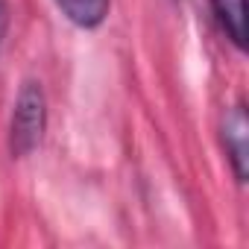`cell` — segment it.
Instances as JSON below:
<instances>
[{"label":"cell","mask_w":249,"mask_h":249,"mask_svg":"<svg viewBox=\"0 0 249 249\" xmlns=\"http://www.w3.org/2000/svg\"><path fill=\"white\" fill-rule=\"evenodd\" d=\"M6 33H9V0H0V53L6 44Z\"/></svg>","instance_id":"5"},{"label":"cell","mask_w":249,"mask_h":249,"mask_svg":"<svg viewBox=\"0 0 249 249\" xmlns=\"http://www.w3.org/2000/svg\"><path fill=\"white\" fill-rule=\"evenodd\" d=\"M211 9L226 38L237 50H246V0H211Z\"/></svg>","instance_id":"4"},{"label":"cell","mask_w":249,"mask_h":249,"mask_svg":"<svg viewBox=\"0 0 249 249\" xmlns=\"http://www.w3.org/2000/svg\"><path fill=\"white\" fill-rule=\"evenodd\" d=\"M223 144L237 182L249 176V117L243 106H231L223 117Z\"/></svg>","instance_id":"2"},{"label":"cell","mask_w":249,"mask_h":249,"mask_svg":"<svg viewBox=\"0 0 249 249\" xmlns=\"http://www.w3.org/2000/svg\"><path fill=\"white\" fill-rule=\"evenodd\" d=\"M59 12L79 30H97L111 9V0H56Z\"/></svg>","instance_id":"3"},{"label":"cell","mask_w":249,"mask_h":249,"mask_svg":"<svg viewBox=\"0 0 249 249\" xmlns=\"http://www.w3.org/2000/svg\"><path fill=\"white\" fill-rule=\"evenodd\" d=\"M47 132V97L41 82L24 79L12 106V120H9V153L12 159H27L33 156Z\"/></svg>","instance_id":"1"}]
</instances>
